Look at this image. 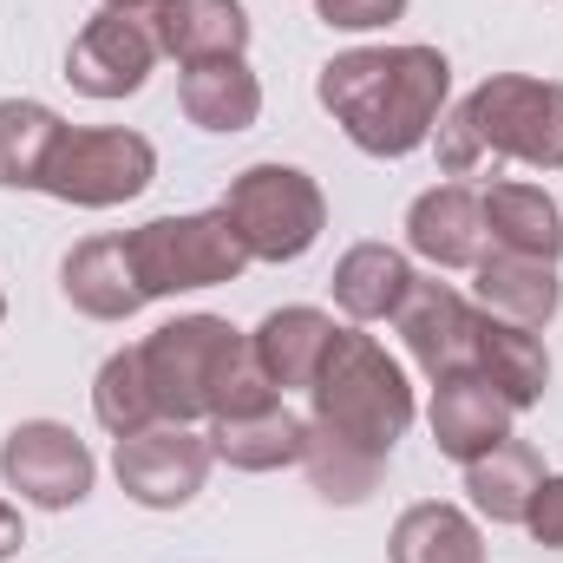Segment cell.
Masks as SVG:
<instances>
[{
  "instance_id": "1",
  "label": "cell",
  "mask_w": 563,
  "mask_h": 563,
  "mask_svg": "<svg viewBox=\"0 0 563 563\" xmlns=\"http://www.w3.org/2000/svg\"><path fill=\"white\" fill-rule=\"evenodd\" d=\"M321 112L367 157H413L452 106V59L439 46H347L314 73Z\"/></svg>"
},
{
  "instance_id": "2",
  "label": "cell",
  "mask_w": 563,
  "mask_h": 563,
  "mask_svg": "<svg viewBox=\"0 0 563 563\" xmlns=\"http://www.w3.org/2000/svg\"><path fill=\"white\" fill-rule=\"evenodd\" d=\"M144 387L157 400V420L197 426L217 413H250L263 400H282L269 374L250 354V334L223 314H177L139 341Z\"/></svg>"
},
{
  "instance_id": "3",
  "label": "cell",
  "mask_w": 563,
  "mask_h": 563,
  "mask_svg": "<svg viewBox=\"0 0 563 563\" xmlns=\"http://www.w3.org/2000/svg\"><path fill=\"white\" fill-rule=\"evenodd\" d=\"M413 387H407V367L361 328H334L328 354H321V374L308 387V420L367 445V452H394L407 432H413Z\"/></svg>"
},
{
  "instance_id": "4",
  "label": "cell",
  "mask_w": 563,
  "mask_h": 563,
  "mask_svg": "<svg viewBox=\"0 0 563 563\" xmlns=\"http://www.w3.org/2000/svg\"><path fill=\"white\" fill-rule=\"evenodd\" d=\"M125 250H132V276H139L144 301L223 288V282H236L250 269V250H243V236L230 230L223 210L151 217L139 230H125Z\"/></svg>"
},
{
  "instance_id": "5",
  "label": "cell",
  "mask_w": 563,
  "mask_h": 563,
  "mask_svg": "<svg viewBox=\"0 0 563 563\" xmlns=\"http://www.w3.org/2000/svg\"><path fill=\"white\" fill-rule=\"evenodd\" d=\"M250 263H301L328 230V197L301 164H250L230 177L223 203Z\"/></svg>"
},
{
  "instance_id": "6",
  "label": "cell",
  "mask_w": 563,
  "mask_h": 563,
  "mask_svg": "<svg viewBox=\"0 0 563 563\" xmlns=\"http://www.w3.org/2000/svg\"><path fill=\"white\" fill-rule=\"evenodd\" d=\"M492 164H531L563 170V79L531 73H492L478 92L459 99Z\"/></svg>"
},
{
  "instance_id": "7",
  "label": "cell",
  "mask_w": 563,
  "mask_h": 563,
  "mask_svg": "<svg viewBox=\"0 0 563 563\" xmlns=\"http://www.w3.org/2000/svg\"><path fill=\"white\" fill-rule=\"evenodd\" d=\"M151 184H157V151L144 132H125V125H66L40 177V190L73 210H119Z\"/></svg>"
},
{
  "instance_id": "8",
  "label": "cell",
  "mask_w": 563,
  "mask_h": 563,
  "mask_svg": "<svg viewBox=\"0 0 563 563\" xmlns=\"http://www.w3.org/2000/svg\"><path fill=\"white\" fill-rule=\"evenodd\" d=\"M157 59V0H106L66 46V86L86 99H132Z\"/></svg>"
},
{
  "instance_id": "9",
  "label": "cell",
  "mask_w": 563,
  "mask_h": 563,
  "mask_svg": "<svg viewBox=\"0 0 563 563\" xmlns=\"http://www.w3.org/2000/svg\"><path fill=\"white\" fill-rule=\"evenodd\" d=\"M0 478L7 492H20V505H40V511H73L92 498V478H99V459L92 445L59 420H20L0 439Z\"/></svg>"
},
{
  "instance_id": "10",
  "label": "cell",
  "mask_w": 563,
  "mask_h": 563,
  "mask_svg": "<svg viewBox=\"0 0 563 563\" xmlns=\"http://www.w3.org/2000/svg\"><path fill=\"white\" fill-rule=\"evenodd\" d=\"M210 465H217L210 439L197 426H177V420H157V426H144V432L112 445L119 492L132 505H144V511H184L203 492Z\"/></svg>"
},
{
  "instance_id": "11",
  "label": "cell",
  "mask_w": 563,
  "mask_h": 563,
  "mask_svg": "<svg viewBox=\"0 0 563 563\" xmlns=\"http://www.w3.org/2000/svg\"><path fill=\"white\" fill-rule=\"evenodd\" d=\"M394 328L413 354L426 380H445V374H465L472 367V328H478V308L439 276H413L407 301L394 308Z\"/></svg>"
},
{
  "instance_id": "12",
  "label": "cell",
  "mask_w": 563,
  "mask_h": 563,
  "mask_svg": "<svg viewBox=\"0 0 563 563\" xmlns=\"http://www.w3.org/2000/svg\"><path fill=\"white\" fill-rule=\"evenodd\" d=\"M407 250L432 269H472L492 243H485V203L472 184H432L407 203Z\"/></svg>"
},
{
  "instance_id": "13",
  "label": "cell",
  "mask_w": 563,
  "mask_h": 563,
  "mask_svg": "<svg viewBox=\"0 0 563 563\" xmlns=\"http://www.w3.org/2000/svg\"><path fill=\"white\" fill-rule=\"evenodd\" d=\"M511 420H518V413H511V407L492 394V380H478L472 367L432 380L426 426H432V445H439L452 465H472V459H485L492 445H505V439H511Z\"/></svg>"
},
{
  "instance_id": "14",
  "label": "cell",
  "mask_w": 563,
  "mask_h": 563,
  "mask_svg": "<svg viewBox=\"0 0 563 563\" xmlns=\"http://www.w3.org/2000/svg\"><path fill=\"white\" fill-rule=\"evenodd\" d=\"M472 374L492 380V394L525 413L551 394V347L538 341V328H518V321H498L478 308V328H472Z\"/></svg>"
},
{
  "instance_id": "15",
  "label": "cell",
  "mask_w": 563,
  "mask_h": 563,
  "mask_svg": "<svg viewBox=\"0 0 563 563\" xmlns=\"http://www.w3.org/2000/svg\"><path fill=\"white\" fill-rule=\"evenodd\" d=\"M59 295L86 321H132L144 308V288L132 276L125 236H86V243H73L66 263H59Z\"/></svg>"
},
{
  "instance_id": "16",
  "label": "cell",
  "mask_w": 563,
  "mask_h": 563,
  "mask_svg": "<svg viewBox=\"0 0 563 563\" xmlns=\"http://www.w3.org/2000/svg\"><path fill=\"white\" fill-rule=\"evenodd\" d=\"M177 106L197 132L236 139L263 119V79L250 73V59H197L177 66Z\"/></svg>"
},
{
  "instance_id": "17",
  "label": "cell",
  "mask_w": 563,
  "mask_h": 563,
  "mask_svg": "<svg viewBox=\"0 0 563 563\" xmlns=\"http://www.w3.org/2000/svg\"><path fill=\"white\" fill-rule=\"evenodd\" d=\"M334 341V314L308 308V301H288V308H269L250 334V354L256 367L269 374L276 394H308L314 374H321V354Z\"/></svg>"
},
{
  "instance_id": "18",
  "label": "cell",
  "mask_w": 563,
  "mask_h": 563,
  "mask_svg": "<svg viewBox=\"0 0 563 563\" xmlns=\"http://www.w3.org/2000/svg\"><path fill=\"white\" fill-rule=\"evenodd\" d=\"M210 452L236 472H282V465H301V445H308V420L288 407V400H263L250 413H217L210 420Z\"/></svg>"
},
{
  "instance_id": "19",
  "label": "cell",
  "mask_w": 563,
  "mask_h": 563,
  "mask_svg": "<svg viewBox=\"0 0 563 563\" xmlns=\"http://www.w3.org/2000/svg\"><path fill=\"white\" fill-rule=\"evenodd\" d=\"M472 288H478V308L498 314V321H518V328H551L563 308V276L558 263H538V256H505V250H485L472 263Z\"/></svg>"
},
{
  "instance_id": "20",
  "label": "cell",
  "mask_w": 563,
  "mask_h": 563,
  "mask_svg": "<svg viewBox=\"0 0 563 563\" xmlns=\"http://www.w3.org/2000/svg\"><path fill=\"white\" fill-rule=\"evenodd\" d=\"M478 203H485V243H492V250H505V256H538V263H558L563 256V210L544 184L505 177V184L478 190Z\"/></svg>"
},
{
  "instance_id": "21",
  "label": "cell",
  "mask_w": 563,
  "mask_h": 563,
  "mask_svg": "<svg viewBox=\"0 0 563 563\" xmlns=\"http://www.w3.org/2000/svg\"><path fill=\"white\" fill-rule=\"evenodd\" d=\"M157 46L177 66L243 59V46H250V7L243 0H157Z\"/></svg>"
},
{
  "instance_id": "22",
  "label": "cell",
  "mask_w": 563,
  "mask_h": 563,
  "mask_svg": "<svg viewBox=\"0 0 563 563\" xmlns=\"http://www.w3.org/2000/svg\"><path fill=\"white\" fill-rule=\"evenodd\" d=\"M407 288H413V263H407V250H394V243H354V250H341V263H334V308H341L354 328L394 321V308L407 301Z\"/></svg>"
},
{
  "instance_id": "23",
  "label": "cell",
  "mask_w": 563,
  "mask_h": 563,
  "mask_svg": "<svg viewBox=\"0 0 563 563\" xmlns=\"http://www.w3.org/2000/svg\"><path fill=\"white\" fill-rule=\"evenodd\" d=\"M538 485H544V459H538V445L518 439V432H511L505 445H492L485 459L465 465V498H472V511H478L485 525H525Z\"/></svg>"
},
{
  "instance_id": "24",
  "label": "cell",
  "mask_w": 563,
  "mask_h": 563,
  "mask_svg": "<svg viewBox=\"0 0 563 563\" xmlns=\"http://www.w3.org/2000/svg\"><path fill=\"white\" fill-rule=\"evenodd\" d=\"M387 563H485V531L472 511H459L445 498H420L394 518Z\"/></svg>"
},
{
  "instance_id": "25",
  "label": "cell",
  "mask_w": 563,
  "mask_h": 563,
  "mask_svg": "<svg viewBox=\"0 0 563 563\" xmlns=\"http://www.w3.org/2000/svg\"><path fill=\"white\" fill-rule=\"evenodd\" d=\"M301 472H308V485H314V498H321V505H367V498L380 492V472H387V459L308 420Z\"/></svg>"
},
{
  "instance_id": "26",
  "label": "cell",
  "mask_w": 563,
  "mask_h": 563,
  "mask_svg": "<svg viewBox=\"0 0 563 563\" xmlns=\"http://www.w3.org/2000/svg\"><path fill=\"white\" fill-rule=\"evenodd\" d=\"M66 119L40 99H0V190H40Z\"/></svg>"
},
{
  "instance_id": "27",
  "label": "cell",
  "mask_w": 563,
  "mask_h": 563,
  "mask_svg": "<svg viewBox=\"0 0 563 563\" xmlns=\"http://www.w3.org/2000/svg\"><path fill=\"white\" fill-rule=\"evenodd\" d=\"M92 413H99V426H106L112 439H132L144 426H157V400H151V387H144L139 347L106 354V367H99V380H92Z\"/></svg>"
},
{
  "instance_id": "28",
  "label": "cell",
  "mask_w": 563,
  "mask_h": 563,
  "mask_svg": "<svg viewBox=\"0 0 563 563\" xmlns=\"http://www.w3.org/2000/svg\"><path fill=\"white\" fill-rule=\"evenodd\" d=\"M432 157H439L445 177H472V170L492 164L485 144H478V132H472V119H465V106H445V112H439V125H432Z\"/></svg>"
},
{
  "instance_id": "29",
  "label": "cell",
  "mask_w": 563,
  "mask_h": 563,
  "mask_svg": "<svg viewBox=\"0 0 563 563\" xmlns=\"http://www.w3.org/2000/svg\"><path fill=\"white\" fill-rule=\"evenodd\" d=\"M314 20L328 33H380L407 20V0H314Z\"/></svg>"
},
{
  "instance_id": "30",
  "label": "cell",
  "mask_w": 563,
  "mask_h": 563,
  "mask_svg": "<svg viewBox=\"0 0 563 563\" xmlns=\"http://www.w3.org/2000/svg\"><path fill=\"white\" fill-rule=\"evenodd\" d=\"M525 531L544 544V551H563V472H544L531 511H525Z\"/></svg>"
},
{
  "instance_id": "31",
  "label": "cell",
  "mask_w": 563,
  "mask_h": 563,
  "mask_svg": "<svg viewBox=\"0 0 563 563\" xmlns=\"http://www.w3.org/2000/svg\"><path fill=\"white\" fill-rule=\"evenodd\" d=\"M20 544H26V525H20V511L0 498V563L7 558H20Z\"/></svg>"
},
{
  "instance_id": "32",
  "label": "cell",
  "mask_w": 563,
  "mask_h": 563,
  "mask_svg": "<svg viewBox=\"0 0 563 563\" xmlns=\"http://www.w3.org/2000/svg\"><path fill=\"white\" fill-rule=\"evenodd\" d=\"M0 321H7V288H0Z\"/></svg>"
}]
</instances>
